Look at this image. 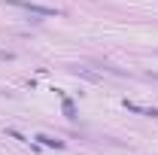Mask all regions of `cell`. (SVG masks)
I'll use <instances>...</instances> for the list:
<instances>
[{
	"instance_id": "cell-5",
	"label": "cell",
	"mask_w": 158,
	"mask_h": 155,
	"mask_svg": "<svg viewBox=\"0 0 158 155\" xmlns=\"http://www.w3.org/2000/svg\"><path fill=\"white\" fill-rule=\"evenodd\" d=\"M152 79H158V76H152Z\"/></svg>"
},
{
	"instance_id": "cell-3",
	"label": "cell",
	"mask_w": 158,
	"mask_h": 155,
	"mask_svg": "<svg viewBox=\"0 0 158 155\" xmlns=\"http://www.w3.org/2000/svg\"><path fill=\"white\" fill-rule=\"evenodd\" d=\"M43 146H52V149H64V140H58V137H46V134H40L37 137Z\"/></svg>"
},
{
	"instance_id": "cell-4",
	"label": "cell",
	"mask_w": 158,
	"mask_h": 155,
	"mask_svg": "<svg viewBox=\"0 0 158 155\" xmlns=\"http://www.w3.org/2000/svg\"><path fill=\"white\" fill-rule=\"evenodd\" d=\"M64 113L70 119H76V107H73V100H67V97H64Z\"/></svg>"
},
{
	"instance_id": "cell-2",
	"label": "cell",
	"mask_w": 158,
	"mask_h": 155,
	"mask_svg": "<svg viewBox=\"0 0 158 155\" xmlns=\"http://www.w3.org/2000/svg\"><path fill=\"white\" fill-rule=\"evenodd\" d=\"M125 110H131V113H137V116H149V119H155V116H158L155 107H140V103L128 100V97H125Z\"/></svg>"
},
{
	"instance_id": "cell-1",
	"label": "cell",
	"mask_w": 158,
	"mask_h": 155,
	"mask_svg": "<svg viewBox=\"0 0 158 155\" xmlns=\"http://www.w3.org/2000/svg\"><path fill=\"white\" fill-rule=\"evenodd\" d=\"M9 6H19L24 12H34V15H46V19H55L58 15V9L55 6H40V3H31V0H6Z\"/></svg>"
}]
</instances>
